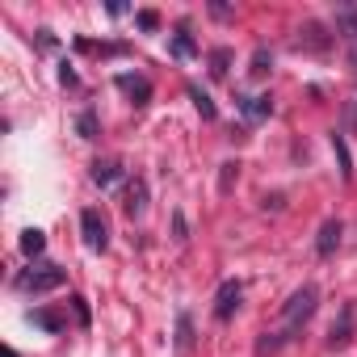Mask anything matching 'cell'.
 Instances as JSON below:
<instances>
[{
  "label": "cell",
  "mask_w": 357,
  "mask_h": 357,
  "mask_svg": "<svg viewBox=\"0 0 357 357\" xmlns=\"http://www.w3.org/2000/svg\"><path fill=\"white\" fill-rule=\"evenodd\" d=\"M315 303H319V290H315L311 282H307V286H298V290L286 298V307H282V332H273V340H261V353H265V349H278L282 340H290V336H294L311 315H315Z\"/></svg>",
  "instance_id": "cell-1"
},
{
  "label": "cell",
  "mask_w": 357,
  "mask_h": 357,
  "mask_svg": "<svg viewBox=\"0 0 357 357\" xmlns=\"http://www.w3.org/2000/svg\"><path fill=\"white\" fill-rule=\"evenodd\" d=\"M68 282V273L59 269V265H30L22 278H17V290H26V294H47V290H59Z\"/></svg>",
  "instance_id": "cell-2"
},
{
  "label": "cell",
  "mask_w": 357,
  "mask_h": 357,
  "mask_svg": "<svg viewBox=\"0 0 357 357\" xmlns=\"http://www.w3.org/2000/svg\"><path fill=\"white\" fill-rule=\"evenodd\" d=\"M80 227H84V244H89L93 252H105V248H109V227H105L101 211H84V215H80Z\"/></svg>",
  "instance_id": "cell-3"
},
{
  "label": "cell",
  "mask_w": 357,
  "mask_h": 357,
  "mask_svg": "<svg viewBox=\"0 0 357 357\" xmlns=\"http://www.w3.org/2000/svg\"><path fill=\"white\" fill-rule=\"evenodd\" d=\"M240 294H244V290H240V282H231V278H227V282L219 286V294H215V319H231V315H236V307H240Z\"/></svg>",
  "instance_id": "cell-4"
},
{
  "label": "cell",
  "mask_w": 357,
  "mask_h": 357,
  "mask_svg": "<svg viewBox=\"0 0 357 357\" xmlns=\"http://www.w3.org/2000/svg\"><path fill=\"white\" fill-rule=\"evenodd\" d=\"M114 84H118V89H122V93H126L135 105H147V97H151V84H147V76H130V72H122Z\"/></svg>",
  "instance_id": "cell-5"
},
{
  "label": "cell",
  "mask_w": 357,
  "mask_h": 357,
  "mask_svg": "<svg viewBox=\"0 0 357 357\" xmlns=\"http://www.w3.org/2000/svg\"><path fill=\"white\" fill-rule=\"evenodd\" d=\"M349 336H353V303H344V307H340V319L332 324L328 344H332V349H344V344H349Z\"/></svg>",
  "instance_id": "cell-6"
},
{
  "label": "cell",
  "mask_w": 357,
  "mask_h": 357,
  "mask_svg": "<svg viewBox=\"0 0 357 357\" xmlns=\"http://www.w3.org/2000/svg\"><path fill=\"white\" fill-rule=\"evenodd\" d=\"M122 211H126L130 219L147 211V185L139 181V176H135V181H126V198H122Z\"/></svg>",
  "instance_id": "cell-7"
},
{
  "label": "cell",
  "mask_w": 357,
  "mask_h": 357,
  "mask_svg": "<svg viewBox=\"0 0 357 357\" xmlns=\"http://www.w3.org/2000/svg\"><path fill=\"white\" fill-rule=\"evenodd\" d=\"M93 181H97L101 190L118 185V181H122V164H118V160H97V164H93Z\"/></svg>",
  "instance_id": "cell-8"
},
{
  "label": "cell",
  "mask_w": 357,
  "mask_h": 357,
  "mask_svg": "<svg viewBox=\"0 0 357 357\" xmlns=\"http://www.w3.org/2000/svg\"><path fill=\"white\" fill-rule=\"evenodd\" d=\"M236 101H240V114H244L248 122H261V118L273 114V101H269V97H236Z\"/></svg>",
  "instance_id": "cell-9"
},
{
  "label": "cell",
  "mask_w": 357,
  "mask_h": 357,
  "mask_svg": "<svg viewBox=\"0 0 357 357\" xmlns=\"http://www.w3.org/2000/svg\"><path fill=\"white\" fill-rule=\"evenodd\" d=\"M336 244H340V219H328V223L319 227L315 252H319V257H332V252H336Z\"/></svg>",
  "instance_id": "cell-10"
},
{
  "label": "cell",
  "mask_w": 357,
  "mask_h": 357,
  "mask_svg": "<svg viewBox=\"0 0 357 357\" xmlns=\"http://www.w3.org/2000/svg\"><path fill=\"white\" fill-rule=\"evenodd\" d=\"M336 34H344L349 47L357 43V5H340L336 9Z\"/></svg>",
  "instance_id": "cell-11"
},
{
  "label": "cell",
  "mask_w": 357,
  "mask_h": 357,
  "mask_svg": "<svg viewBox=\"0 0 357 357\" xmlns=\"http://www.w3.org/2000/svg\"><path fill=\"white\" fill-rule=\"evenodd\" d=\"M332 151H336L340 176H344V181H353V155H349V147H344V135H340V130H332Z\"/></svg>",
  "instance_id": "cell-12"
},
{
  "label": "cell",
  "mask_w": 357,
  "mask_h": 357,
  "mask_svg": "<svg viewBox=\"0 0 357 357\" xmlns=\"http://www.w3.org/2000/svg\"><path fill=\"white\" fill-rule=\"evenodd\" d=\"M168 51H172V59H190V55H194V51H198V47H194V38H190V30H185V26H181V30H176V38H172V47H168Z\"/></svg>",
  "instance_id": "cell-13"
},
{
  "label": "cell",
  "mask_w": 357,
  "mask_h": 357,
  "mask_svg": "<svg viewBox=\"0 0 357 357\" xmlns=\"http://www.w3.org/2000/svg\"><path fill=\"white\" fill-rule=\"evenodd\" d=\"M43 248H47V236H43L38 227L22 231V252H26V257H43Z\"/></svg>",
  "instance_id": "cell-14"
},
{
  "label": "cell",
  "mask_w": 357,
  "mask_h": 357,
  "mask_svg": "<svg viewBox=\"0 0 357 357\" xmlns=\"http://www.w3.org/2000/svg\"><path fill=\"white\" fill-rule=\"evenodd\" d=\"M227 68H231V51H227V47H215V51H211V76L223 80Z\"/></svg>",
  "instance_id": "cell-15"
},
{
  "label": "cell",
  "mask_w": 357,
  "mask_h": 357,
  "mask_svg": "<svg viewBox=\"0 0 357 357\" xmlns=\"http://www.w3.org/2000/svg\"><path fill=\"white\" fill-rule=\"evenodd\" d=\"M190 97H194V105H198V114L211 122V118H219V109H215V101H211V93H202L198 84H190Z\"/></svg>",
  "instance_id": "cell-16"
},
{
  "label": "cell",
  "mask_w": 357,
  "mask_h": 357,
  "mask_svg": "<svg viewBox=\"0 0 357 357\" xmlns=\"http://www.w3.org/2000/svg\"><path fill=\"white\" fill-rule=\"evenodd\" d=\"M30 324L47 328V332H63V315H55V311H30Z\"/></svg>",
  "instance_id": "cell-17"
},
{
  "label": "cell",
  "mask_w": 357,
  "mask_h": 357,
  "mask_svg": "<svg viewBox=\"0 0 357 357\" xmlns=\"http://www.w3.org/2000/svg\"><path fill=\"white\" fill-rule=\"evenodd\" d=\"M190 344H194V324L181 311V315H176V349H190Z\"/></svg>",
  "instance_id": "cell-18"
},
{
  "label": "cell",
  "mask_w": 357,
  "mask_h": 357,
  "mask_svg": "<svg viewBox=\"0 0 357 357\" xmlns=\"http://www.w3.org/2000/svg\"><path fill=\"white\" fill-rule=\"evenodd\" d=\"M269 68H273L269 51H265V47H257V51H252V68H248V72H252L257 80H265V76H269Z\"/></svg>",
  "instance_id": "cell-19"
},
{
  "label": "cell",
  "mask_w": 357,
  "mask_h": 357,
  "mask_svg": "<svg viewBox=\"0 0 357 357\" xmlns=\"http://www.w3.org/2000/svg\"><path fill=\"white\" fill-rule=\"evenodd\" d=\"M76 130H80V139H97V118L84 109V114L76 118Z\"/></svg>",
  "instance_id": "cell-20"
},
{
  "label": "cell",
  "mask_w": 357,
  "mask_h": 357,
  "mask_svg": "<svg viewBox=\"0 0 357 357\" xmlns=\"http://www.w3.org/2000/svg\"><path fill=\"white\" fill-rule=\"evenodd\" d=\"M303 34H307V47H315V51H324L328 47V38H324V30L311 22V26H303Z\"/></svg>",
  "instance_id": "cell-21"
},
{
  "label": "cell",
  "mask_w": 357,
  "mask_h": 357,
  "mask_svg": "<svg viewBox=\"0 0 357 357\" xmlns=\"http://www.w3.org/2000/svg\"><path fill=\"white\" fill-rule=\"evenodd\" d=\"M236 176H240V164H223V172H219V190H223V194L236 185Z\"/></svg>",
  "instance_id": "cell-22"
},
{
  "label": "cell",
  "mask_w": 357,
  "mask_h": 357,
  "mask_svg": "<svg viewBox=\"0 0 357 357\" xmlns=\"http://www.w3.org/2000/svg\"><path fill=\"white\" fill-rule=\"evenodd\" d=\"M72 311H76L80 328H89V303H84V298H72Z\"/></svg>",
  "instance_id": "cell-23"
},
{
  "label": "cell",
  "mask_w": 357,
  "mask_h": 357,
  "mask_svg": "<svg viewBox=\"0 0 357 357\" xmlns=\"http://www.w3.org/2000/svg\"><path fill=\"white\" fill-rule=\"evenodd\" d=\"M139 26H143V30H155V26H160V17H155L151 9H143V13H139Z\"/></svg>",
  "instance_id": "cell-24"
},
{
  "label": "cell",
  "mask_w": 357,
  "mask_h": 357,
  "mask_svg": "<svg viewBox=\"0 0 357 357\" xmlns=\"http://www.w3.org/2000/svg\"><path fill=\"white\" fill-rule=\"evenodd\" d=\"M172 231H176V240H185V231H190V227H185V219H181V215H172Z\"/></svg>",
  "instance_id": "cell-25"
},
{
  "label": "cell",
  "mask_w": 357,
  "mask_h": 357,
  "mask_svg": "<svg viewBox=\"0 0 357 357\" xmlns=\"http://www.w3.org/2000/svg\"><path fill=\"white\" fill-rule=\"evenodd\" d=\"M38 47H47V51L55 47V38H51V30H38Z\"/></svg>",
  "instance_id": "cell-26"
},
{
  "label": "cell",
  "mask_w": 357,
  "mask_h": 357,
  "mask_svg": "<svg viewBox=\"0 0 357 357\" xmlns=\"http://www.w3.org/2000/svg\"><path fill=\"white\" fill-rule=\"evenodd\" d=\"M349 68H353V76H357V43L349 47Z\"/></svg>",
  "instance_id": "cell-27"
},
{
  "label": "cell",
  "mask_w": 357,
  "mask_h": 357,
  "mask_svg": "<svg viewBox=\"0 0 357 357\" xmlns=\"http://www.w3.org/2000/svg\"><path fill=\"white\" fill-rule=\"evenodd\" d=\"M5 357H17V353H13V349H5Z\"/></svg>",
  "instance_id": "cell-28"
}]
</instances>
